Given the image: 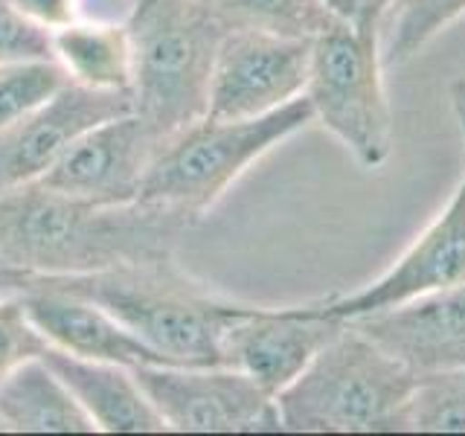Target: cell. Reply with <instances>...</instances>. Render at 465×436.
<instances>
[{
  "label": "cell",
  "instance_id": "1",
  "mask_svg": "<svg viewBox=\"0 0 465 436\" xmlns=\"http://www.w3.org/2000/svg\"><path fill=\"white\" fill-rule=\"evenodd\" d=\"M189 227L152 203H96L44 183L0 195V256L33 276H82L166 259Z\"/></svg>",
  "mask_w": 465,
  "mask_h": 436
},
{
  "label": "cell",
  "instance_id": "2",
  "mask_svg": "<svg viewBox=\"0 0 465 436\" xmlns=\"http://www.w3.org/2000/svg\"><path fill=\"white\" fill-rule=\"evenodd\" d=\"M108 309L174 367H224V334L253 309L186 273L178 259H154L82 276H38Z\"/></svg>",
  "mask_w": 465,
  "mask_h": 436
},
{
  "label": "cell",
  "instance_id": "3",
  "mask_svg": "<svg viewBox=\"0 0 465 436\" xmlns=\"http://www.w3.org/2000/svg\"><path fill=\"white\" fill-rule=\"evenodd\" d=\"M131 38V99L169 140L210 114V84L224 26L207 0H134L125 18Z\"/></svg>",
  "mask_w": 465,
  "mask_h": 436
},
{
  "label": "cell",
  "instance_id": "4",
  "mask_svg": "<svg viewBox=\"0 0 465 436\" xmlns=\"http://www.w3.org/2000/svg\"><path fill=\"white\" fill-rule=\"evenodd\" d=\"M419 375L346 323L280 396L282 431H392Z\"/></svg>",
  "mask_w": 465,
  "mask_h": 436
},
{
  "label": "cell",
  "instance_id": "5",
  "mask_svg": "<svg viewBox=\"0 0 465 436\" xmlns=\"http://www.w3.org/2000/svg\"><path fill=\"white\" fill-rule=\"evenodd\" d=\"M309 123H314V114L305 94L251 120L203 116L163 143L137 201L198 224L256 160Z\"/></svg>",
  "mask_w": 465,
  "mask_h": 436
},
{
  "label": "cell",
  "instance_id": "6",
  "mask_svg": "<svg viewBox=\"0 0 465 436\" xmlns=\"http://www.w3.org/2000/svg\"><path fill=\"white\" fill-rule=\"evenodd\" d=\"M381 73L378 26L331 21L312 44L305 99L314 123L329 128L367 169L381 166L392 149V114Z\"/></svg>",
  "mask_w": 465,
  "mask_h": 436
},
{
  "label": "cell",
  "instance_id": "7",
  "mask_svg": "<svg viewBox=\"0 0 465 436\" xmlns=\"http://www.w3.org/2000/svg\"><path fill=\"white\" fill-rule=\"evenodd\" d=\"M143 392L169 431L178 433H276L282 431L276 396L232 367L143 363L134 370Z\"/></svg>",
  "mask_w": 465,
  "mask_h": 436
},
{
  "label": "cell",
  "instance_id": "8",
  "mask_svg": "<svg viewBox=\"0 0 465 436\" xmlns=\"http://www.w3.org/2000/svg\"><path fill=\"white\" fill-rule=\"evenodd\" d=\"M312 44V38L227 29L213 64L207 116L251 120L300 99L309 82Z\"/></svg>",
  "mask_w": 465,
  "mask_h": 436
},
{
  "label": "cell",
  "instance_id": "9",
  "mask_svg": "<svg viewBox=\"0 0 465 436\" xmlns=\"http://www.w3.org/2000/svg\"><path fill=\"white\" fill-rule=\"evenodd\" d=\"M163 143L140 114L114 116L70 143V149L35 183L96 203L137 201Z\"/></svg>",
  "mask_w": 465,
  "mask_h": 436
},
{
  "label": "cell",
  "instance_id": "10",
  "mask_svg": "<svg viewBox=\"0 0 465 436\" xmlns=\"http://www.w3.org/2000/svg\"><path fill=\"white\" fill-rule=\"evenodd\" d=\"M131 111V91H96L70 82L47 105L0 131V195L41 181L84 131Z\"/></svg>",
  "mask_w": 465,
  "mask_h": 436
},
{
  "label": "cell",
  "instance_id": "11",
  "mask_svg": "<svg viewBox=\"0 0 465 436\" xmlns=\"http://www.w3.org/2000/svg\"><path fill=\"white\" fill-rule=\"evenodd\" d=\"M346 320L305 305H253L224 334V367L256 378L271 396L294 382Z\"/></svg>",
  "mask_w": 465,
  "mask_h": 436
},
{
  "label": "cell",
  "instance_id": "12",
  "mask_svg": "<svg viewBox=\"0 0 465 436\" xmlns=\"http://www.w3.org/2000/svg\"><path fill=\"white\" fill-rule=\"evenodd\" d=\"M460 282H465V174L448 207L421 230V236L407 247L387 273L355 294L317 300L312 305L320 314L352 320Z\"/></svg>",
  "mask_w": 465,
  "mask_h": 436
},
{
  "label": "cell",
  "instance_id": "13",
  "mask_svg": "<svg viewBox=\"0 0 465 436\" xmlns=\"http://www.w3.org/2000/svg\"><path fill=\"white\" fill-rule=\"evenodd\" d=\"M416 375L465 367V282L346 320Z\"/></svg>",
  "mask_w": 465,
  "mask_h": 436
},
{
  "label": "cell",
  "instance_id": "14",
  "mask_svg": "<svg viewBox=\"0 0 465 436\" xmlns=\"http://www.w3.org/2000/svg\"><path fill=\"white\" fill-rule=\"evenodd\" d=\"M21 300L29 320L53 349L87 361L120 363L128 370H137L143 363H163V358L145 346L120 317L94 300L55 288L38 276H33Z\"/></svg>",
  "mask_w": 465,
  "mask_h": 436
},
{
  "label": "cell",
  "instance_id": "15",
  "mask_svg": "<svg viewBox=\"0 0 465 436\" xmlns=\"http://www.w3.org/2000/svg\"><path fill=\"white\" fill-rule=\"evenodd\" d=\"M44 361L70 387L84 413L108 433H163L169 431L154 404L143 392L134 370L108 361H87L47 346Z\"/></svg>",
  "mask_w": 465,
  "mask_h": 436
},
{
  "label": "cell",
  "instance_id": "16",
  "mask_svg": "<svg viewBox=\"0 0 465 436\" xmlns=\"http://www.w3.org/2000/svg\"><path fill=\"white\" fill-rule=\"evenodd\" d=\"M0 425L18 433H94L99 431L70 387L44 358L24 361L0 382Z\"/></svg>",
  "mask_w": 465,
  "mask_h": 436
},
{
  "label": "cell",
  "instance_id": "17",
  "mask_svg": "<svg viewBox=\"0 0 465 436\" xmlns=\"http://www.w3.org/2000/svg\"><path fill=\"white\" fill-rule=\"evenodd\" d=\"M55 62L67 70L70 82L96 91L131 87V38L125 24L79 21L53 33Z\"/></svg>",
  "mask_w": 465,
  "mask_h": 436
},
{
  "label": "cell",
  "instance_id": "18",
  "mask_svg": "<svg viewBox=\"0 0 465 436\" xmlns=\"http://www.w3.org/2000/svg\"><path fill=\"white\" fill-rule=\"evenodd\" d=\"M460 15H465V0H390L378 21L384 67H401L411 62Z\"/></svg>",
  "mask_w": 465,
  "mask_h": 436
},
{
  "label": "cell",
  "instance_id": "19",
  "mask_svg": "<svg viewBox=\"0 0 465 436\" xmlns=\"http://www.w3.org/2000/svg\"><path fill=\"white\" fill-rule=\"evenodd\" d=\"M227 29H256L288 38H317L334 21L323 0H207Z\"/></svg>",
  "mask_w": 465,
  "mask_h": 436
},
{
  "label": "cell",
  "instance_id": "20",
  "mask_svg": "<svg viewBox=\"0 0 465 436\" xmlns=\"http://www.w3.org/2000/svg\"><path fill=\"white\" fill-rule=\"evenodd\" d=\"M392 431L465 433V367L419 375Z\"/></svg>",
  "mask_w": 465,
  "mask_h": 436
},
{
  "label": "cell",
  "instance_id": "21",
  "mask_svg": "<svg viewBox=\"0 0 465 436\" xmlns=\"http://www.w3.org/2000/svg\"><path fill=\"white\" fill-rule=\"evenodd\" d=\"M67 84V70L55 58L0 67V131L47 105Z\"/></svg>",
  "mask_w": 465,
  "mask_h": 436
},
{
  "label": "cell",
  "instance_id": "22",
  "mask_svg": "<svg viewBox=\"0 0 465 436\" xmlns=\"http://www.w3.org/2000/svg\"><path fill=\"white\" fill-rule=\"evenodd\" d=\"M47 346L50 343L29 320L21 294L0 300V382L24 361L41 358Z\"/></svg>",
  "mask_w": 465,
  "mask_h": 436
},
{
  "label": "cell",
  "instance_id": "23",
  "mask_svg": "<svg viewBox=\"0 0 465 436\" xmlns=\"http://www.w3.org/2000/svg\"><path fill=\"white\" fill-rule=\"evenodd\" d=\"M41 58H55L53 33L29 21L9 0H0V67Z\"/></svg>",
  "mask_w": 465,
  "mask_h": 436
},
{
  "label": "cell",
  "instance_id": "24",
  "mask_svg": "<svg viewBox=\"0 0 465 436\" xmlns=\"http://www.w3.org/2000/svg\"><path fill=\"white\" fill-rule=\"evenodd\" d=\"M9 4L50 33H58V29L84 18V0H9Z\"/></svg>",
  "mask_w": 465,
  "mask_h": 436
},
{
  "label": "cell",
  "instance_id": "25",
  "mask_svg": "<svg viewBox=\"0 0 465 436\" xmlns=\"http://www.w3.org/2000/svg\"><path fill=\"white\" fill-rule=\"evenodd\" d=\"M334 21L358 24V26H378L370 18V0H323Z\"/></svg>",
  "mask_w": 465,
  "mask_h": 436
},
{
  "label": "cell",
  "instance_id": "26",
  "mask_svg": "<svg viewBox=\"0 0 465 436\" xmlns=\"http://www.w3.org/2000/svg\"><path fill=\"white\" fill-rule=\"evenodd\" d=\"M33 282V273H26L21 268H15L12 262L0 256V300L4 297H18Z\"/></svg>",
  "mask_w": 465,
  "mask_h": 436
},
{
  "label": "cell",
  "instance_id": "27",
  "mask_svg": "<svg viewBox=\"0 0 465 436\" xmlns=\"http://www.w3.org/2000/svg\"><path fill=\"white\" fill-rule=\"evenodd\" d=\"M450 105H454L457 123H460L462 140H465V79H457L454 84H450Z\"/></svg>",
  "mask_w": 465,
  "mask_h": 436
},
{
  "label": "cell",
  "instance_id": "28",
  "mask_svg": "<svg viewBox=\"0 0 465 436\" xmlns=\"http://www.w3.org/2000/svg\"><path fill=\"white\" fill-rule=\"evenodd\" d=\"M387 6H390V0H370V18L378 24V21H381V15H384Z\"/></svg>",
  "mask_w": 465,
  "mask_h": 436
},
{
  "label": "cell",
  "instance_id": "29",
  "mask_svg": "<svg viewBox=\"0 0 465 436\" xmlns=\"http://www.w3.org/2000/svg\"><path fill=\"white\" fill-rule=\"evenodd\" d=\"M0 431H4V425H0Z\"/></svg>",
  "mask_w": 465,
  "mask_h": 436
}]
</instances>
